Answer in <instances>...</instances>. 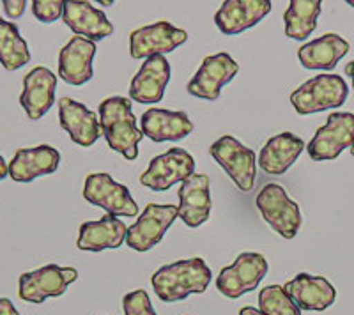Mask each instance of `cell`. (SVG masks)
<instances>
[{
	"mask_svg": "<svg viewBox=\"0 0 354 315\" xmlns=\"http://www.w3.org/2000/svg\"><path fill=\"white\" fill-rule=\"evenodd\" d=\"M59 122L69 138L80 147L94 146L103 135L96 113L71 97H62L59 102Z\"/></svg>",
	"mask_w": 354,
	"mask_h": 315,
	"instance_id": "5bb4252c",
	"label": "cell"
},
{
	"mask_svg": "<svg viewBox=\"0 0 354 315\" xmlns=\"http://www.w3.org/2000/svg\"><path fill=\"white\" fill-rule=\"evenodd\" d=\"M347 4H349V6H351V8H353V9H354V0H347Z\"/></svg>",
	"mask_w": 354,
	"mask_h": 315,
	"instance_id": "8d00e7d4",
	"label": "cell"
},
{
	"mask_svg": "<svg viewBox=\"0 0 354 315\" xmlns=\"http://www.w3.org/2000/svg\"><path fill=\"white\" fill-rule=\"evenodd\" d=\"M351 154H353V156H354V144H353V147H351Z\"/></svg>",
	"mask_w": 354,
	"mask_h": 315,
	"instance_id": "74e56055",
	"label": "cell"
},
{
	"mask_svg": "<svg viewBox=\"0 0 354 315\" xmlns=\"http://www.w3.org/2000/svg\"><path fill=\"white\" fill-rule=\"evenodd\" d=\"M2 6H4V11H6V15H8V18H11V20H17V18H20L21 15L25 12L27 2H25V0H4V2H2Z\"/></svg>",
	"mask_w": 354,
	"mask_h": 315,
	"instance_id": "1f68e13d",
	"label": "cell"
},
{
	"mask_svg": "<svg viewBox=\"0 0 354 315\" xmlns=\"http://www.w3.org/2000/svg\"><path fill=\"white\" fill-rule=\"evenodd\" d=\"M128 227L122 220L105 214L97 222H85L80 225L77 248L82 251H103L119 248L126 241Z\"/></svg>",
	"mask_w": 354,
	"mask_h": 315,
	"instance_id": "cb8c5ba5",
	"label": "cell"
},
{
	"mask_svg": "<svg viewBox=\"0 0 354 315\" xmlns=\"http://www.w3.org/2000/svg\"><path fill=\"white\" fill-rule=\"evenodd\" d=\"M213 273L201 257L163 266L151 278L153 289L163 303H177L189 294H202L209 287Z\"/></svg>",
	"mask_w": 354,
	"mask_h": 315,
	"instance_id": "6da1fadb",
	"label": "cell"
},
{
	"mask_svg": "<svg viewBox=\"0 0 354 315\" xmlns=\"http://www.w3.org/2000/svg\"><path fill=\"white\" fill-rule=\"evenodd\" d=\"M179 218V207L174 204H147L140 218L128 227L126 242L131 250L147 251L160 245L165 232Z\"/></svg>",
	"mask_w": 354,
	"mask_h": 315,
	"instance_id": "ba28073f",
	"label": "cell"
},
{
	"mask_svg": "<svg viewBox=\"0 0 354 315\" xmlns=\"http://www.w3.org/2000/svg\"><path fill=\"white\" fill-rule=\"evenodd\" d=\"M57 77L44 66H37L24 78L20 105L30 121H39L55 103Z\"/></svg>",
	"mask_w": 354,
	"mask_h": 315,
	"instance_id": "ac0fdd59",
	"label": "cell"
},
{
	"mask_svg": "<svg viewBox=\"0 0 354 315\" xmlns=\"http://www.w3.org/2000/svg\"><path fill=\"white\" fill-rule=\"evenodd\" d=\"M78 271L75 267H61L57 264H48L36 271H28L20 275L18 280V294L27 303H44L48 298H59L68 291Z\"/></svg>",
	"mask_w": 354,
	"mask_h": 315,
	"instance_id": "8992f818",
	"label": "cell"
},
{
	"mask_svg": "<svg viewBox=\"0 0 354 315\" xmlns=\"http://www.w3.org/2000/svg\"><path fill=\"white\" fill-rule=\"evenodd\" d=\"M306 149L305 142L294 133H280L266 142L259 154V166L270 175H282Z\"/></svg>",
	"mask_w": 354,
	"mask_h": 315,
	"instance_id": "d4e9b609",
	"label": "cell"
},
{
	"mask_svg": "<svg viewBox=\"0 0 354 315\" xmlns=\"http://www.w3.org/2000/svg\"><path fill=\"white\" fill-rule=\"evenodd\" d=\"M62 21L77 36L85 37L93 43L105 39L113 34V25L110 23L105 12L94 8L91 2H80V0L64 2Z\"/></svg>",
	"mask_w": 354,
	"mask_h": 315,
	"instance_id": "ffe728a7",
	"label": "cell"
},
{
	"mask_svg": "<svg viewBox=\"0 0 354 315\" xmlns=\"http://www.w3.org/2000/svg\"><path fill=\"white\" fill-rule=\"evenodd\" d=\"M239 71L238 62L229 53L221 52L216 55L205 57L195 77L188 82V94L207 102L220 97L221 87L229 84Z\"/></svg>",
	"mask_w": 354,
	"mask_h": 315,
	"instance_id": "4fadbf2b",
	"label": "cell"
},
{
	"mask_svg": "<svg viewBox=\"0 0 354 315\" xmlns=\"http://www.w3.org/2000/svg\"><path fill=\"white\" fill-rule=\"evenodd\" d=\"M122 307H124V315H158L151 305L149 294L144 289L128 292L122 299Z\"/></svg>",
	"mask_w": 354,
	"mask_h": 315,
	"instance_id": "f546056e",
	"label": "cell"
},
{
	"mask_svg": "<svg viewBox=\"0 0 354 315\" xmlns=\"http://www.w3.org/2000/svg\"><path fill=\"white\" fill-rule=\"evenodd\" d=\"M321 9V0H292L283 15L286 36L296 41L306 39L317 28Z\"/></svg>",
	"mask_w": 354,
	"mask_h": 315,
	"instance_id": "4316f807",
	"label": "cell"
},
{
	"mask_svg": "<svg viewBox=\"0 0 354 315\" xmlns=\"http://www.w3.org/2000/svg\"><path fill=\"white\" fill-rule=\"evenodd\" d=\"M142 133L153 142H177L194 131V122L186 112L149 108L140 117Z\"/></svg>",
	"mask_w": 354,
	"mask_h": 315,
	"instance_id": "603a6c76",
	"label": "cell"
},
{
	"mask_svg": "<svg viewBox=\"0 0 354 315\" xmlns=\"http://www.w3.org/2000/svg\"><path fill=\"white\" fill-rule=\"evenodd\" d=\"M283 291L299 310L306 312H324L337 299V291L324 276L308 273L296 275V278L283 285Z\"/></svg>",
	"mask_w": 354,
	"mask_h": 315,
	"instance_id": "e0dca14e",
	"label": "cell"
},
{
	"mask_svg": "<svg viewBox=\"0 0 354 315\" xmlns=\"http://www.w3.org/2000/svg\"><path fill=\"white\" fill-rule=\"evenodd\" d=\"M96 43L73 36L59 53V77L69 85H84L93 78Z\"/></svg>",
	"mask_w": 354,
	"mask_h": 315,
	"instance_id": "44dd1931",
	"label": "cell"
},
{
	"mask_svg": "<svg viewBox=\"0 0 354 315\" xmlns=\"http://www.w3.org/2000/svg\"><path fill=\"white\" fill-rule=\"evenodd\" d=\"M32 15L41 23H53L61 20L64 15V2L62 0H34Z\"/></svg>",
	"mask_w": 354,
	"mask_h": 315,
	"instance_id": "4dcf8cb0",
	"label": "cell"
},
{
	"mask_svg": "<svg viewBox=\"0 0 354 315\" xmlns=\"http://www.w3.org/2000/svg\"><path fill=\"white\" fill-rule=\"evenodd\" d=\"M271 8L270 0H227L214 15V23L221 34L236 36L268 17Z\"/></svg>",
	"mask_w": 354,
	"mask_h": 315,
	"instance_id": "2e32d148",
	"label": "cell"
},
{
	"mask_svg": "<svg viewBox=\"0 0 354 315\" xmlns=\"http://www.w3.org/2000/svg\"><path fill=\"white\" fill-rule=\"evenodd\" d=\"M268 273V260L264 255L245 251L230 266L223 267L216 276V289L230 299L241 298L246 292L259 287Z\"/></svg>",
	"mask_w": 354,
	"mask_h": 315,
	"instance_id": "52a82bcc",
	"label": "cell"
},
{
	"mask_svg": "<svg viewBox=\"0 0 354 315\" xmlns=\"http://www.w3.org/2000/svg\"><path fill=\"white\" fill-rule=\"evenodd\" d=\"M101 133L112 151L121 153L133 162L138 158V144L144 138L137 128V117L133 113L128 97L112 96L100 105Z\"/></svg>",
	"mask_w": 354,
	"mask_h": 315,
	"instance_id": "7a4b0ae2",
	"label": "cell"
},
{
	"mask_svg": "<svg viewBox=\"0 0 354 315\" xmlns=\"http://www.w3.org/2000/svg\"><path fill=\"white\" fill-rule=\"evenodd\" d=\"M346 75L347 77H351V82H353V89H354V61L349 62V64L346 66Z\"/></svg>",
	"mask_w": 354,
	"mask_h": 315,
	"instance_id": "d590c367",
	"label": "cell"
},
{
	"mask_svg": "<svg viewBox=\"0 0 354 315\" xmlns=\"http://www.w3.org/2000/svg\"><path fill=\"white\" fill-rule=\"evenodd\" d=\"M349 43L338 34H324L298 50V59L305 69H335L349 52Z\"/></svg>",
	"mask_w": 354,
	"mask_h": 315,
	"instance_id": "484cf974",
	"label": "cell"
},
{
	"mask_svg": "<svg viewBox=\"0 0 354 315\" xmlns=\"http://www.w3.org/2000/svg\"><path fill=\"white\" fill-rule=\"evenodd\" d=\"M209 153L214 162L236 182L239 190L245 193L254 190L255 175H257V160L254 151L243 146L238 138L225 135L211 144Z\"/></svg>",
	"mask_w": 354,
	"mask_h": 315,
	"instance_id": "5b68a950",
	"label": "cell"
},
{
	"mask_svg": "<svg viewBox=\"0 0 354 315\" xmlns=\"http://www.w3.org/2000/svg\"><path fill=\"white\" fill-rule=\"evenodd\" d=\"M179 218L185 225L197 229L209 220L211 193L209 178L204 174H194L181 182L179 188Z\"/></svg>",
	"mask_w": 354,
	"mask_h": 315,
	"instance_id": "7402d4cb",
	"label": "cell"
},
{
	"mask_svg": "<svg viewBox=\"0 0 354 315\" xmlns=\"http://www.w3.org/2000/svg\"><path fill=\"white\" fill-rule=\"evenodd\" d=\"M9 175V165L6 163V160L2 156H0V181L4 178H8Z\"/></svg>",
	"mask_w": 354,
	"mask_h": 315,
	"instance_id": "836d02e7",
	"label": "cell"
},
{
	"mask_svg": "<svg viewBox=\"0 0 354 315\" xmlns=\"http://www.w3.org/2000/svg\"><path fill=\"white\" fill-rule=\"evenodd\" d=\"M349 87L346 80L338 75H319L310 78L290 94V103L299 115L324 112L338 108L346 103Z\"/></svg>",
	"mask_w": 354,
	"mask_h": 315,
	"instance_id": "3957f363",
	"label": "cell"
},
{
	"mask_svg": "<svg viewBox=\"0 0 354 315\" xmlns=\"http://www.w3.org/2000/svg\"><path fill=\"white\" fill-rule=\"evenodd\" d=\"M0 315H20L15 305L11 303V299L0 298Z\"/></svg>",
	"mask_w": 354,
	"mask_h": 315,
	"instance_id": "d6a6232c",
	"label": "cell"
},
{
	"mask_svg": "<svg viewBox=\"0 0 354 315\" xmlns=\"http://www.w3.org/2000/svg\"><path fill=\"white\" fill-rule=\"evenodd\" d=\"M61 153L52 146L18 149L9 162V178L17 182H30L41 175H50L59 169Z\"/></svg>",
	"mask_w": 354,
	"mask_h": 315,
	"instance_id": "d6986e66",
	"label": "cell"
},
{
	"mask_svg": "<svg viewBox=\"0 0 354 315\" xmlns=\"http://www.w3.org/2000/svg\"><path fill=\"white\" fill-rule=\"evenodd\" d=\"M84 198L88 204L105 209L112 216L133 218L138 214V206L128 188L113 181L112 175L105 172L87 175L84 184Z\"/></svg>",
	"mask_w": 354,
	"mask_h": 315,
	"instance_id": "8fae6325",
	"label": "cell"
},
{
	"mask_svg": "<svg viewBox=\"0 0 354 315\" xmlns=\"http://www.w3.org/2000/svg\"><path fill=\"white\" fill-rule=\"evenodd\" d=\"M194 174V156L181 147H172L151 160L147 170L140 175V182L153 191H167L176 182H185Z\"/></svg>",
	"mask_w": 354,
	"mask_h": 315,
	"instance_id": "30bf717a",
	"label": "cell"
},
{
	"mask_svg": "<svg viewBox=\"0 0 354 315\" xmlns=\"http://www.w3.org/2000/svg\"><path fill=\"white\" fill-rule=\"evenodd\" d=\"M259 213L268 225L283 239H292L301 229V211L280 184L270 182L255 198Z\"/></svg>",
	"mask_w": 354,
	"mask_h": 315,
	"instance_id": "277c9868",
	"label": "cell"
},
{
	"mask_svg": "<svg viewBox=\"0 0 354 315\" xmlns=\"http://www.w3.org/2000/svg\"><path fill=\"white\" fill-rule=\"evenodd\" d=\"M170 82V64L163 55L145 59L129 85V97L142 105L160 103Z\"/></svg>",
	"mask_w": 354,
	"mask_h": 315,
	"instance_id": "9a60e30c",
	"label": "cell"
},
{
	"mask_svg": "<svg viewBox=\"0 0 354 315\" xmlns=\"http://www.w3.org/2000/svg\"><path fill=\"white\" fill-rule=\"evenodd\" d=\"M28 62L30 52L27 41L21 37L18 25L0 17V64L8 71H17Z\"/></svg>",
	"mask_w": 354,
	"mask_h": 315,
	"instance_id": "83f0119b",
	"label": "cell"
},
{
	"mask_svg": "<svg viewBox=\"0 0 354 315\" xmlns=\"http://www.w3.org/2000/svg\"><path fill=\"white\" fill-rule=\"evenodd\" d=\"M186 30L174 27L169 21H156L129 34V53L137 61L154 55H165L186 43Z\"/></svg>",
	"mask_w": 354,
	"mask_h": 315,
	"instance_id": "7c38bea8",
	"label": "cell"
},
{
	"mask_svg": "<svg viewBox=\"0 0 354 315\" xmlns=\"http://www.w3.org/2000/svg\"><path fill=\"white\" fill-rule=\"evenodd\" d=\"M259 310L262 315H301L282 285H268L259 292Z\"/></svg>",
	"mask_w": 354,
	"mask_h": 315,
	"instance_id": "f1b7e54d",
	"label": "cell"
},
{
	"mask_svg": "<svg viewBox=\"0 0 354 315\" xmlns=\"http://www.w3.org/2000/svg\"><path fill=\"white\" fill-rule=\"evenodd\" d=\"M239 315H262V312L255 307H243L239 310Z\"/></svg>",
	"mask_w": 354,
	"mask_h": 315,
	"instance_id": "e575fe53",
	"label": "cell"
},
{
	"mask_svg": "<svg viewBox=\"0 0 354 315\" xmlns=\"http://www.w3.org/2000/svg\"><path fill=\"white\" fill-rule=\"evenodd\" d=\"M354 144V113L335 112L306 146L314 162H333Z\"/></svg>",
	"mask_w": 354,
	"mask_h": 315,
	"instance_id": "9c48e42d",
	"label": "cell"
}]
</instances>
